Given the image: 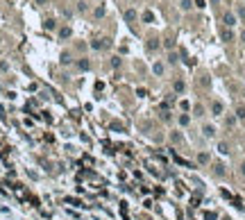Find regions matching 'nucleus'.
I'll list each match as a JSON object with an SVG mask.
<instances>
[{
	"mask_svg": "<svg viewBox=\"0 0 245 220\" xmlns=\"http://www.w3.org/2000/svg\"><path fill=\"white\" fill-rule=\"evenodd\" d=\"M238 16H241V18H245V7H238Z\"/></svg>",
	"mask_w": 245,
	"mask_h": 220,
	"instance_id": "obj_25",
	"label": "nucleus"
},
{
	"mask_svg": "<svg viewBox=\"0 0 245 220\" xmlns=\"http://www.w3.org/2000/svg\"><path fill=\"white\" fill-rule=\"evenodd\" d=\"M122 18H125L127 23L136 21V11H134V9H125V11H122Z\"/></svg>",
	"mask_w": 245,
	"mask_h": 220,
	"instance_id": "obj_4",
	"label": "nucleus"
},
{
	"mask_svg": "<svg viewBox=\"0 0 245 220\" xmlns=\"http://www.w3.org/2000/svg\"><path fill=\"white\" fill-rule=\"evenodd\" d=\"M191 7H193V2H191V0H182V9H184V11H189Z\"/></svg>",
	"mask_w": 245,
	"mask_h": 220,
	"instance_id": "obj_16",
	"label": "nucleus"
},
{
	"mask_svg": "<svg viewBox=\"0 0 245 220\" xmlns=\"http://www.w3.org/2000/svg\"><path fill=\"white\" fill-rule=\"evenodd\" d=\"M241 41H245V30L241 32Z\"/></svg>",
	"mask_w": 245,
	"mask_h": 220,
	"instance_id": "obj_28",
	"label": "nucleus"
},
{
	"mask_svg": "<svg viewBox=\"0 0 245 220\" xmlns=\"http://www.w3.org/2000/svg\"><path fill=\"white\" fill-rule=\"evenodd\" d=\"M223 23H225V27H234L236 25V14L225 11V14H223Z\"/></svg>",
	"mask_w": 245,
	"mask_h": 220,
	"instance_id": "obj_1",
	"label": "nucleus"
},
{
	"mask_svg": "<svg viewBox=\"0 0 245 220\" xmlns=\"http://www.w3.org/2000/svg\"><path fill=\"white\" fill-rule=\"evenodd\" d=\"M218 150H220V152H223V154H227V152H229V148H227V143H220V145H218Z\"/></svg>",
	"mask_w": 245,
	"mask_h": 220,
	"instance_id": "obj_20",
	"label": "nucleus"
},
{
	"mask_svg": "<svg viewBox=\"0 0 245 220\" xmlns=\"http://www.w3.org/2000/svg\"><path fill=\"white\" fill-rule=\"evenodd\" d=\"M111 66H114V68L120 66V57H111Z\"/></svg>",
	"mask_w": 245,
	"mask_h": 220,
	"instance_id": "obj_22",
	"label": "nucleus"
},
{
	"mask_svg": "<svg viewBox=\"0 0 245 220\" xmlns=\"http://www.w3.org/2000/svg\"><path fill=\"white\" fill-rule=\"evenodd\" d=\"M43 27H45V30H55V27H57V21H55V18H48V21L43 23Z\"/></svg>",
	"mask_w": 245,
	"mask_h": 220,
	"instance_id": "obj_7",
	"label": "nucleus"
},
{
	"mask_svg": "<svg viewBox=\"0 0 245 220\" xmlns=\"http://www.w3.org/2000/svg\"><path fill=\"white\" fill-rule=\"evenodd\" d=\"M189 120H191L189 116H179V123H182V125H189Z\"/></svg>",
	"mask_w": 245,
	"mask_h": 220,
	"instance_id": "obj_23",
	"label": "nucleus"
},
{
	"mask_svg": "<svg viewBox=\"0 0 245 220\" xmlns=\"http://www.w3.org/2000/svg\"><path fill=\"white\" fill-rule=\"evenodd\" d=\"M152 71H154L157 75H161V73H163V64H154V66H152Z\"/></svg>",
	"mask_w": 245,
	"mask_h": 220,
	"instance_id": "obj_17",
	"label": "nucleus"
},
{
	"mask_svg": "<svg viewBox=\"0 0 245 220\" xmlns=\"http://www.w3.org/2000/svg\"><path fill=\"white\" fill-rule=\"evenodd\" d=\"M93 16H95V18H102V16H104V7H102V5H100V7H95Z\"/></svg>",
	"mask_w": 245,
	"mask_h": 220,
	"instance_id": "obj_11",
	"label": "nucleus"
},
{
	"mask_svg": "<svg viewBox=\"0 0 245 220\" xmlns=\"http://www.w3.org/2000/svg\"><path fill=\"white\" fill-rule=\"evenodd\" d=\"M241 175L245 177V161H243V166H241Z\"/></svg>",
	"mask_w": 245,
	"mask_h": 220,
	"instance_id": "obj_26",
	"label": "nucleus"
},
{
	"mask_svg": "<svg viewBox=\"0 0 245 220\" xmlns=\"http://www.w3.org/2000/svg\"><path fill=\"white\" fill-rule=\"evenodd\" d=\"M197 161H200V164H207V161H209V154H207V152H200V154H197Z\"/></svg>",
	"mask_w": 245,
	"mask_h": 220,
	"instance_id": "obj_13",
	"label": "nucleus"
},
{
	"mask_svg": "<svg viewBox=\"0 0 245 220\" xmlns=\"http://www.w3.org/2000/svg\"><path fill=\"white\" fill-rule=\"evenodd\" d=\"M107 45H109L107 39H95V41H91V48L93 50H102V48H107Z\"/></svg>",
	"mask_w": 245,
	"mask_h": 220,
	"instance_id": "obj_3",
	"label": "nucleus"
},
{
	"mask_svg": "<svg viewBox=\"0 0 245 220\" xmlns=\"http://www.w3.org/2000/svg\"><path fill=\"white\" fill-rule=\"evenodd\" d=\"M236 118H245V107H238L236 109Z\"/></svg>",
	"mask_w": 245,
	"mask_h": 220,
	"instance_id": "obj_19",
	"label": "nucleus"
},
{
	"mask_svg": "<svg viewBox=\"0 0 245 220\" xmlns=\"http://www.w3.org/2000/svg\"><path fill=\"white\" fill-rule=\"evenodd\" d=\"M141 18H143L145 23H152V21H154V14H152V11H143V16H141Z\"/></svg>",
	"mask_w": 245,
	"mask_h": 220,
	"instance_id": "obj_8",
	"label": "nucleus"
},
{
	"mask_svg": "<svg viewBox=\"0 0 245 220\" xmlns=\"http://www.w3.org/2000/svg\"><path fill=\"white\" fill-rule=\"evenodd\" d=\"M45 2H48V0H37V5H45Z\"/></svg>",
	"mask_w": 245,
	"mask_h": 220,
	"instance_id": "obj_27",
	"label": "nucleus"
},
{
	"mask_svg": "<svg viewBox=\"0 0 245 220\" xmlns=\"http://www.w3.org/2000/svg\"><path fill=\"white\" fill-rule=\"evenodd\" d=\"M73 59H71V55H68V52H64L61 55V64H71Z\"/></svg>",
	"mask_w": 245,
	"mask_h": 220,
	"instance_id": "obj_18",
	"label": "nucleus"
},
{
	"mask_svg": "<svg viewBox=\"0 0 245 220\" xmlns=\"http://www.w3.org/2000/svg\"><path fill=\"white\" fill-rule=\"evenodd\" d=\"M163 45H166L168 50H173V45H175V41H173V39H166V41H163Z\"/></svg>",
	"mask_w": 245,
	"mask_h": 220,
	"instance_id": "obj_21",
	"label": "nucleus"
},
{
	"mask_svg": "<svg viewBox=\"0 0 245 220\" xmlns=\"http://www.w3.org/2000/svg\"><path fill=\"white\" fill-rule=\"evenodd\" d=\"M211 111H213L216 116H220V114H223V102H218V100H216L213 105H211Z\"/></svg>",
	"mask_w": 245,
	"mask_h": 220,
	"instance_id": "obj_5",
	"label": "nucleus"
},
{
	"mask_svg": "<svg viewBox=\"0 0 245 220\" xmlns=\"http://www.w3.org/2000/svg\"><path fill=\"white\" fill-rule=\"evenodd\" d=\"M168 61H170V64H177V55H175V52H170V57H168Z\"/></svg>",
	"mask_w": 245,
	"mask_h": 220,
	"instance_id": "obj_24",
	"label": "nucleus"
},
{
	"mask_svg": "<svg viewBox=\"0 0 245 220\" xmlns=\"http://www.w3.org/2000/svg\"><path fill=\"white\" fill-rule=\"evenodd\" d=\"M71 34H73V32H71V27H61V30H59V37H61V39H68Z\"/></svg>",
	"mask_w": 245,
	"mask_h": 220,
	"instance_id": "obj_9",
	"label": "nucleus"
},
{
	"mask_svg": "<svg viewBox=\"0 0 245 220\" xmlns=\"http://www.w3.org/2000/svg\"><path fill=\"white\" fill-rule=\"evenodd\" d=\"M77 66H80V71H89V61H86V59H80Z\"/></svg>",
	"mask_w": 245,
	"mask_h": 220,
	"instance_id": "obj_12",
	"label": "nucleus"
},
{
	"mask_svg": "<svg viewBox=\"0 0 245 220\" xmlns=\"http://www.w3.org/2000/svg\"><path fill=\"white\" fill-rule=\"evenodd\" d=\"M202 132H204V136H207V138H211V136L216 134V129H213V125H204V129H202Z\"/></svg>",
	"mask_w": 245,
	"mask_h": 220,
	"instance_id": "obj_6",
	"label": "nucleus"
},
{
	"mask_svg": "<svg viewBox=\"0 0 245 220\" xmlns=\"http://www.w3.org/2000/svg\"><path fill=\"white\" fill-rule=\"evenodd\" d=\"M213 170H216V175H220V177L225 175V166H223V164H216V166H213Z\"/></svg>",
	"mask_w": 245,
	"mask_h": 220,
	"instance_id": "obj_10",
	"label": "nucleus"
},
{
	"mask_svg": "<svg viewBox=\"0 0 245 220\" xmlns=\"http://www.w3.org/2000/svg\"><path fill=\"white\" fill-rule=\"evenodd\" d=\"M175 91H177V93H182V91H184V82H182V79L175 82Z\"/></svg>",
	"mask_w": 245,
	"mask_h": 220,
	"instance_id": "obj_15",
	"label": "nucleus"
},
{
	"mask_svg": "<svg viewBox=\"0 0 245 220\" xmlns=\"http://www.w3.org/2000/svg\"><path fill=\"white\" fill-rule=\"evenodd\" d=\"M220 39H223V41H234V32H231V27H223V30H220Z\"/></svg>",
	"mask_w": 245,
	"mask_h": 220,
	"instance_id": "obj_2",
	"label": "nucleus"
},
{
	"mask_svg": "<svg viewBox=\"0 0 245 220\" xmlns=\"http://www.w3.org/2000/svg\"><path fill=\"white\" fill-rule=\"evenodd\" d=\"M159 48V43H157V39H150L148 41V50H157Z\"/></svg>",
	"mask_w": 245,
	"mask_h": 220,
	"instance_id": "obj_14",
	"label": "nucleus"
}]
</instances>
